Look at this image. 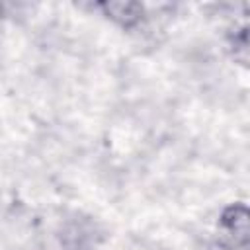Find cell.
<instances>
[{"instance_id":"cell-1","label":"cell","mask_w":250,"mask_h":250,"mask_svg":"<svg viewBox=\"0 0 250 250\" xmlns=\"http://www.w3.org/2000/svg\"><path fill=\"white\" fill-rule=\"evenodd\" d=\"M223 225L225 229L242 244L248 240V213L244 205H232L225 211L223 215Z\"/></svg>"},{"instance_id":"cell-2","label":"cell","mask_w":250,"mask_h":250,"mask_svg":"<svg viewBox=\"0 0 250 250\" xmlns=\"http://www.w3.org/2000/svg\"><path fill=\"white\" fill-rule=\"evenodd\" d=\"M104 10H105V14L111 20H115V21H119L123 25L135 23L141 18V14H143V8L139 4H133V2H111V4H104Z\"/></svg>"}]
</instances>
